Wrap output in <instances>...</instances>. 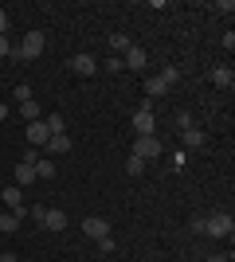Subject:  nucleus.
I'll list each match as a JSON object with an SVG mask.
<instances>
[{
    "label": "nucleus",
    "mask_w": 235,
    "mask_h": 262,
    "mask_svg": "<svg viewBox=\"0 0 235 262\" xmlns=\"http://www.w3.org/2000/svg\"><path fill=\"white\" fill-rule=\"evenodd\" d=\"M0 35H8V12L0 8Z\"/></svg>",
    "instance_id": "bb28decb"
},
{
    "label": "nucleus",
    "mask_w": 235,
    "mask_h": 262,
    "mask_svg": "<svg viewBox=\"0 0 235 262\" xmlns=\"http://www.w3.org/2000/svg\"><path fill=\"white\" fill-rule=\"evenodd\" d=\"M20 114H24V118H28V121H44V118H39V102H20Z\"/></svg>",
    "instance_id": "6ab92c4d"
},
{
    "label": "nucleus",
    "mask_w": 235,
    "mask_h": 262,
    "mask_svg": "<svg viewBox=\"0 0 235 262\" xmlns=\"http://www.w3.org/2000/svg\"><path fill=\"white\" fill-rule=\"evenodd\" d=\"M161 78H165V86L173 90V86L180 82V71H177V67H165V75H161Z\"/></svg>",
    "instance_id": "4be33fe9"
},
{
    "label": "nucleus",
    "mask_w": 235,
    "mask_h": 262,
    "mask_svg": "<svg viewBox=\"0 0 235 262\" xmlns=\"http://www.w3.org/2000/svg\"><path fill=\"white\" fill-rule=\"evenodd\" d=\"M39 227H47V231H63L67 227V215L63 211H44V223Z\"/></svg>",
    "instance_id": "ddd939ff"
},
{
    "label": "nucleus",
    "mask_w": 235,
    "mask_h": 262,
    "mask_svg": "<svg viewBox=\"0 0 235 262\" xmlns=\"http://www.w3.org/2000/svg\"><path fill=\"white\" fill-rule=\"evenodd\" d=\"M235 231V219L227 215V211H216L212 219H204V235H216V239H227Z\"/></svg>",
    "instance_id": "7ed1b4c3"
},
{
    "label": "nucleus",
    "mask_w": 235,
    "mask_h": 262,
    "mask_svg": "<svg viewBox=\"0 0 235 262\" xmlns=\"http://www.w3.org/2000/svg\"><path fill=\"white\" fill-rule=\"evenodd\" d=\"M180 137H184V149H200V145L208 141V133H204V129H196V125H192V129H184Z\"/></svg>",
    "instance_id": "f8f14e48"
},
{
    "label": "nucleus",
    "mask_w": 235,
    "mask_h": 262,
    "mask_svg": "<svg viewBox=\"0 0 235 262\" xmlns=\"http://www.w3.org/2000/svg\"><path fill=\"white\" fill-rule=\"evenodd\" d=\"M71 75H82V78L98 75V59H94V55H75V59H71Z\"/></svg>",
    "instance_id": "423d86ee"
},
{
    "label": "nucleus",
    "mask_w": 235,
    "mask_h": 262,
    "mask_svg": "<svg viewBox=\"0 0 235 262\" xmlns=\"http://www.w3.org/2000/svg\"><path fill=\"white\" fill-rule=\"evenodd\" d=\"M145 63H149V55L141 51L137 43H130V51L122 55V67H130V71H145Z\"/></svg>",
    "instance_id": "6e6552de"
},
{
    "label": "nucleus",
    "mask_w": 235,
    "mask_h": 262,
    "mask_svg": "<svg viewBox=\"0 0 235 262\" xmlns=\"http://www.w3.org/2000/svg\"><path fill=\"white\" fill-rule=\"evenodd\" d=\"M44 47H47L44 32H28V35H24V43L12 51V59H39V55H44Z\"/></svg>",
    "instance_id": "f257e3e1"
},
{
    "label": "nucleus",
    "mask_w": 235,
    "mask_h": 262,
    "mask_svg": "<svg viewBox=\"0 0 235 262\" xmlns=\"http://www.w3.org/2000/svg\"><path fill=\"white\" fill-rule=\"evenodd\" d=\"M98 247H102V254H110V251H114V239H110V235H102Z\"/></svg>",
    "instance_id": "a878e982"
},
{
    "label": "nucleus",
    "mask_w": 235,
    "mask_h": 262,
    "mask_svg": "<svg viewBox=\"0 0 235 262\" xmlns=\"http://www.w3.org/2000/svg\"><path fill=\"white\" fill-rule=\"evenodd\" d=\"M0 200L8 204V211H16V215H20V219H28V208H24V188L8 184V188H4V196H0Z\"/></svg>",
    "instance_id": "39448f33"
},
{
    "label": "nucleus",
    "mask_w": 235,
    "mask_h": 262,
    "mask_svg": "<svg viewBox=\"0 0 235 262\" xmlns=\"http://www.w3.org/2000/svg\"><path fill=\"white\" fill-rule=\"evenodd\" d=\"M24 137H28V145H32V149H44V145L51 141V133H47L44 121H28V133H24Z\"/></svg>",
    "instance_id": "0eeeda50"
},
{
    "label": "nucleus",
    "mask_w": 235,
    "mask_h": 262,
    "mask_svg": "<svg viewBox=\"0 0 235 262\" xmlns=\"http://www.w3.org/2000/svg\"><path fill=\"white\" fill-rule=\"evenodd\" d=\"M134 133L137 137H153L157 133V118H153V106H149V102L134 110Z\"/></svg>",
    "instance_id": "f03ea898"
},
{
    "label": "nucleus",
    "mask_w": 235,
    "mask_h": 262,
    "mask_svg": "<svg viewBox=\"0 0 235 262\" xmlns=\"http://www.w3.org/2000/svg\"><path fill=\"white\" fill-rule=\"evenodd\" d=\"M145 94H149V98H161V94H168L165 78H161V75H157V78H145Z\"/></svg>",
    "instance_id": "2eb2a0df"
},
{
    "label": "nucleus",
    "mask_w": 235,
    "mask_h": 262,
    "mask_svg": "<svg viewBox=\"0 0 235 262\" xmlns=\"http://www.w3.org/2000/svg\"><path fill=\"white\" fill-rule=\"evenodd\" d=\"M0 262H20V258H16L12 251H4V254H0Z\"/></svg>",
    "instance_id": "cd10ccee"
},
{
    "label": "nucleus",
    "mask_w": 235,
    "mask_h": 262,
    "mask_svg": "<svg viewBox=\"0 0 235 262\" xmlns=\"http://www.w3.org/2000/svg\"><path fill=\"white\" fill-rule=\"evenodd\" d=\"M82 231H87L90 239H102V235H110V223H106L102 215H87L82 219Z\"/></svg>",
    "instance_id": "9d476101"
},
{
    "label": "nucleus",
    "mask_w": 235,
    "mask_h": 262,
    "mask_svg": "<svg viewBox=\"0 0 235 262\" xmlns=\"http://www.w3.org/2000/svg\"><path fill=\"white\" fill-rule=\"evenodd\" d=\"M212 82L220 90H231L235 86V71H231V67H216V71H212Z\"/></svg>",
    "instance_id": "9b49d317"
},
{
    "label": "nucleus",
    "mask_w": 235,
    "mask_h": 262,
    "mask_svg": "<svg viewBox=\"0 0 235 262\" xmlns=\"http://www.w3.org/2000/svg\"><path fill=\"white\" fill-rule=\"evenodd\" d=\"M0 231H20V215H16V211H4V215H0Z\"/></svg>",
    "instance_id": "a211bd4d"
},
{
    "label": "nucleus",
    "mask_w": 235,
    "mask_h": 262,
    "mask_svg": "<svg viewBox=\"0 0 235 262\" xmlns=\"http://www.w3.org/2000/svg\"><path fill=\"white\" fill-rule=\"evenodd\" d=\"M8 118V102H0V121Z\"/></svg>",
    "instance_id": "c756f323"
},
{
    "label": "nucleus",
    "mask_w": 235,
    "mask_h": 262,
    "mask_svg": "<svg viewBox=\"0 0 235 262\" xmlns=\"http://www.w3.org/2000/svg\"><path fill=\"white\" fill-rule=\"evenodd\" d=\"M177 129H180V133L192 129V114H188V110H180V114H177Z\"/></svg>",
    "instance_id": "5701e85b"
},
{
    "label": "nucleus",
    "mask_w": 235,
    "mask_h": 262,
    "mask_svg": "<svg viewBox=\"0 0 235 262\" xmlns=\"http://www.w3.org/2000/svg\"><path fill=\"white\" fill-rule=\"evenodd\" d=\"M12 51H16V47L8 43V35H0V59H4V55H12Z\"/></svg>",
    "instance_id": "393cba45"
},
{
    "label": "nucleus",
    "mask_w": 235,
    "mask_h": 262,
    "mask_svg": "<svg viewBox=\"0 0 235 262\" xmlns=\"http://www.w3.org/2000/svg\"><path fill=\"white\" fill-rule=\"evenodd\" d=\"M130 157H137V161H157V157H161V141H157V137H134V153Z\"/></svg>",
    "instance_id": "20e7f679"
},
{
    "label": "nucleus",
    "mask_w": 235,
    "mask_h": 262,
    "mask_svg": "<svg viewBox=\"0 0 235 262\" xmlns=\"http://www.w3.org/2000/svg\"><path fill=\"white\" fill-rule=\"evenodd\" d=\"M125 172H130V176H141V172H145V161L130 157V161H125Z\"/></svg>",
    "instance_id": "412c9836"
},
{
    "label": "nucleus",
    "mask_w": 235,
    "mask_h": 262,
    "mask_svg": "<svg viewBox=\"0 0 235 262\" xmlns=\"http://www.w3.org/2000/svg\"><path fill=\"white\" fill-rule=\"evenodd\" d=\"M44 125H47V133H51V137H59V133H67V121L59 118V114H51V118H44Z\"/></svg>",
    "instance_id": "f3484780"
},
{
    "label": "nucleus",
    "mask_w": 235,
    "mask_h": 262,
    "mask_svg": "<svg viewBox=\"0 0 235 262\" xmlns=\"http://www.w3.org/2000/svg\"><path fill=\"white\" fill-rule=\"evenodd\" d=\"M35 176H39V180H51V176H55V164L51 161H35Z\"/></svg>",
    "instance_id": "aec40b11"
},
{
    "label": "nucleus",
    "mask_w": 235,
    "mask_h": 262,
    "mask_svg": "<svg viewBox=\"0 0 235 262\" xmlns=\"http://www.w3.org/2000/svg\"><path fill=\"white\" fill-rule=\"evenodd\" d=\"M44 149H47V153H55V157L59 153H71V137H67V133H59V137H51Z\"/></svg>",
    "instance_id": "4468645a"
},
{
    "label": "nucleus",
    "mask_w": 235,
    "mask_h": 262,
    "mask_svg": "<svg viewBox=\"0 0 235 262\" xmlns=\"http://www.w3.org/2000/svg\"><path fill=\"white\" fill-rule=\"evenodd\" d=\"M208 262H231V258H227V254H212Z\"/></svg>",
    "instance_id": "c85d7f7f"
},
{
    "label": "nucleus",
    "mask_w": 235,
    "mask_h": 262,
    "mask_svg": "<svg viewBox=\"0 0 235 262\" xmlns=\"http://www.w3.org/2000/svg\"><path fill=\"white\" fill-rule=\"evenodd\" d=\"M35 180H39V176H35V164H16V172H12V184L16 188H28V184H35Z\"/></svg>",
    "instance_id": "1a4fd4ad"
},
{
    "label": "nucleus",
    "mask_w": 235,
    "mask_h": 262,
    "mask_svg": "<svg viewBox=\"0 0 235 262\" xmlns=\"http://www.w3.org/2000/svg\"><path fill=\"white\" fill-rule=\"evenodd\" d=\"M110 51L118 55V59H122V55L130 51V35H122V32H114V35H110Z\"/></svg>",
    "instance_id": "dca6fc26"
},
{
    "label": "nucleus",
    "mask_w": 235,
    "mask_h": 262,
    "mask_svg": "<svg viewBox=\"0 0 235 262\" xmlns=\"http://www.w3.org/2000/svg\"><path fill=\"white\" fill-rule=\"evenodd\" d=\"M16 102H32V86L24 82V86H16Z\"/></svg>",
    "instance_id": "b1692460"
}]
</instances>
